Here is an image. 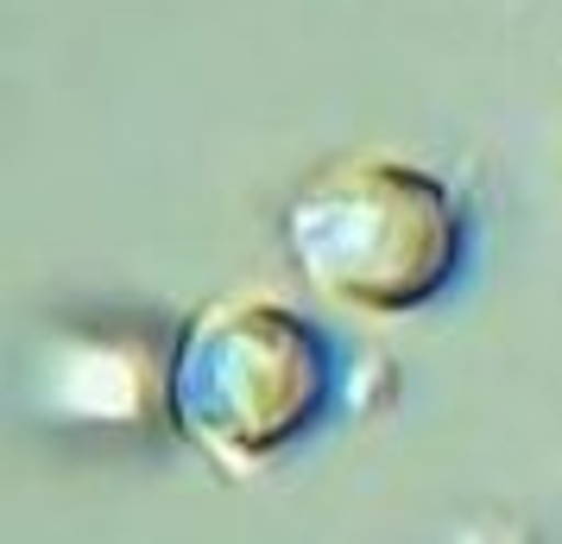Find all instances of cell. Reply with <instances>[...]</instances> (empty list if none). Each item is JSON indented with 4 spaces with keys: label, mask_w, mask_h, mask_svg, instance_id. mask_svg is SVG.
Here are the masks:
<instances>
[{
    "label": "cell",
    "mask_w": 562,
    "mask_h": 544,
    "mask_svg": "<svg viewBox=\"0 0 562 544\" xmlns=\"http://www.w3.org/2000/svg\"><path fill=\"white\" fill-rule=\"evenodd\" d=\"M468 222L456 190L392 153H355L316 171L284 209V254L323 304L405 317L449 291Z\"/></svg>",
    "instance_id": "6da1fadb"
},
{
    "label": "cell",
    "mask_w": 562,
    "mask_h": 544,
    "mask_svg": "<svg viewBox=\"0 0 562 544\" xmlns=\"http://www.w3.org/2000/svg\"><path fill=\"white\" fill-rule=\"evenodd\" d=\"M329 387V342L316 323L266 291H234L203 304L178 336L165 406L215 468L259 475L323 418Z\"/></svg>",
    "instance_id": "7a4b0ae2"
}]
</instances>
